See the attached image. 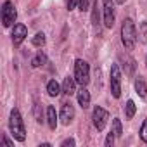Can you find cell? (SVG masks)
Here are the masks:
<instances>
[{
    "label": "cell",
    "mask_w": 147,
    "mask_h": 147,
    "mask_svg": "<svg viewBox=\"0 0 147 147\" xmlns=\"http://www.w3.org/2000/svg\"><path fill=\"white\" fill-rule=\"evenodd\" d=\"M121 42L126 50H133V47L137 43V28L130 18H126L121 24Z\"/></svg>",
    "instance_id": "1"
},
{
    "label": "cell",
    "mask_w": 147,
    "mask_h": 147,
    "mask_svg": "<svg viewBox=\"0 0 147 147\" xmlns=\"http://www.w3.org/2000/svg\"><path fill=\"white\" fill-rule=\"evenodd\" d=\"M9 126H11V131H12V137L19 142H24L26 138V128H24V123H23V118H21V113L14 107L11 111V119H9Z\"/></svg>",
    "instance_id": "2"
},
{
    "label": "cell",
    "mask_w": 147,
    "mask_h": 147,
    "mask_svg": "<svg viewBox=\"0 0 147 147\" xmlns=\"http://www.w3.org/2000/svg\"><path fill=\"white\" fill-rule=\"evenodd\" d=\"M75 80L82 87H87L90 82V67L83 59H76L75 62Z\"/></svg>",
    "instance_id": "3"
},
{
    "label": "cell",
    "mask_w": 147,
    "mask_h": 147,
    "mask_svg": "<svg viewBox=\"0 0 147 147\" xmlns=\"http://www.w3.org/2000/svg\"><path fill=\"white\" fill-rule=\"evenodd\" d=\"M111 92H113V97L116 99L121 95V71L118 64L111 67Z\"/></svg>",
    "instance_id": "4"
},
{
    "label": "cell",
    "mask_w": 147,
    "mask_h": 147,
    "mask_svg": "<svg viewBox=\"0 0 147 147\" xmlns=\"http://www.w3.org/2000/svg\"><path fill=\"white\" fill-rule=\"evenodd\" d=\"M92 119H94V125H95V128H97L99 131H102V130L106 128V125H107L109 113H107L104 107H100V106H95V109H94V114H92Z\"/></svg>",
    "instance_id": "5"
},
{
    "label": "cell",
    "mask_w": 147,
    "mask_h": 147,
    "mask_svg": "<svg viewBox=\"0 0 147 147\" xmlns=\"http://www.w3.org/2000/svg\"><path fill=\"white\" fill-rule=\"evenodd\" d=\"M18 18V12H16V7L12 2H5L4 7H2V24L5 28H9Z\"/></svg>",
    "instance_id": "6"
},
{
    "label": "cell",
    "mask_w": 147,
    "mask_h": 147,
    "mask_svg": "<svg viewBox=\"0 0 147 147\" xmlns=\"http://www.w3.org/2000/svg\"><path fill=\"white\" fill-rule=\"evenodd\" d=\"M104 5V24L106 28H113L114 24V4H113V0H104L102 2Z\"/></svg>",
    "instance_id": "7"
},
{
    "label": "cell",
    "mask_w": 147,
    "mask_h": 147,
    "mask_svg": "<svg viewBox=\"0 0 147 147\" xmlns=\"http://www.w3.org/2000/svg\"><path fill=\"white\" fill-rule=\"evenodd\" d=\"M26 36H28L26 26H24V24H14V30H12V43H14L16 47H19V45L24 42Z\"/></svg>",
    "instance_id": "8"
},
{
    "label": "cell",
    "mask_w": 147,
    "mask_h": 147,
    "mask_svg": "<svg viewBox=\"0 0 147 147\" xmlns=\"http://www.w3.org/2000/svg\"><path fill=\"white\" fill-rule=\"evenodd\" d=\"M73 118H75V107H73L71 104H64L62 109H61V116H59L61 123L62 125H69L73 121Z\"/></svg>",
    "instance_id": "9"
},
{
    "label": "cell",
    "mask_w": 147,
    "mask_h": 147,
    "mask_svg": "<svg viewBox=\"0 0 147 147\" xmlns=\"http://www.w3.org/2000/svg\"><path fill=\"white\" fill-rule=\"evenodd\" d=\"M62 92L66 95H73L76 92V80L71 78V76H66L64 78V83H62Z\"/></svg>",
    "instance_id": "10"
},
{
    "label": "cell",
    "mask_w": 147,
    "mask_h": 147,
    "mask_svg": "<svg viewBox=\"0 0 147 147\" xmlns=\"http://www.w3.org/2000/svg\"><path fill=\"white\" fill-rule=\"evenodd\" d=\"M78 104H80L83 109H87V107L90 106V92H88L85 87H82V90L78 92Z\"/></svg>",
    "instance_id": "11"
},
{
    "label": "cell",
    "mask_w": 147,
    "mask_h": 147,
    "mask_svg": "<svg viewBox=\"0 0 147 147\" xmlns=\"http://www.w3.org/2000/svg\"><path fill=\"white\" fill-rule=\"evenodd\" d=\"M47 123L52 130H55L57 126V114H55V107L54 106H49L47 107Z\"/></svg>",
    "instance_id": "12"
},
{
    "label": "cell",
    "mask_w": 147,
    "mask_h": 147,
    "mask_svg": "<svg viewBox=\"0 0 147 147\" xmlns=\"http://www.w3.org/2000/svg\"><path fill=\"white\" fill-rule=\"evenodd\" d=\"M47 94H49L50 97H57V95L61 94V87H59V83H57L55 80H50V82L47 83Z\"/></svg>",
    "instance_id": "13"
},
{
    "label": "cell",
    "mask_w": 147,
    "mask_h": 147,
    "mask_svg": "<svg viewBox=\"0 0 147 147\" xmlns=\"http://www.w3.org/2000/svg\"><path fill=\"white\" fill-rule=\"evenodd\" d=\"M135 90H137V94H138L140 97H145V95H147V85H145V82L138 78V80L135 82Z\"/></svg>",
    "instance_id": "14"
},
{
    "label": "cell",
    "mask_w": 147,
    "mask_h": 147,
    "mask_svg": "<svg viewBox=\"0 0 147 147\" xmlns=\"http://www.w3.org/2000/svg\"><path fill=\"white\" fill-rule=\"evenodd\" d=\"M45 62H47V57H45V54L38 52V54L33 57V61H31V66H33V67H40V66H43Z\"/></svg>",
    "instance_id": "15"
},
{
    "label": "cell",
    "mask_w": 147,
    "mask_h": 147,
    "mask_svg": "<svg viewBox=\"0 0 147 147\" xmlns=\"http://www.w3.org/2000/svg\"><path fill=\"white\" fill-rule=\"evenodd\" d=\"M138 36H140L142 43H147V21L140 23V26H138Z\"/></svg>",
    "instance_id": "16"
},
{
    "label": "cell",
    "mask_w": 147,
    "mask_h": 147,
    "mask_svg": "<svg viewBox=\"0 0 147 147\" xmlns=\"http://www.w3.org/2000/svg\"><path fill=\"white\" fill-rule=\"evenodd\" d=\"M125 109H126V119H131V118L135 116V111H137L135 102H133V100H128L126 106H125Z\"/></svg>",
    "instance_id": "17"
},
{
    "label": "cell",
    "mask_w": 147,
    "mask_h": 147,
    "mask_svg": "<svg viewBox=\"0 0 147 147\" xmlns=\"http://www.w3.org/2000/svg\"><path fill=\"white\" fill-rule=\"evenodd\" d=\"M31 43H33L35 47H43V45H45V35H43V33H36V35L33 36Z\"/></svg>",
    "instance_id": "18"
},
{
    "label": "cell",
    "mask_w": 147,
    "mask_h": 147,
    "mask_svg": "<svg viewBox=\"0 0 147 147\" xmlns=\"http://www.w3.org/2000/svg\"><path fill=\"white\" fill-rule=\"evenodd\" d=\"M113 133H114L116 137H121V135H123V128H121V121H119L118 118H114V119H113Z\"/></svg>",
    "instance_id": "19"
},
{
    "label": "cell",
    "mask_w": 147,
    "mask_h": 147,
    "mask_svg": "<svg viewBox=\"0 0 147 147\" xmlns=\"http://www.w3.org/2000/svg\"><path fill=\"white\" fill-rule=\"evenodd\" d=\"M140 138L147 144V119L142 123V128H140Z\"/></svg>",
    "instance_id": "20"
},
{
    "label": "cell",
    "mask_w": 147,
    "mask_h": 147,
    "mask_svg": "<svg viewBox=\"0 0 147 147\" xmlns=\"http://www.w3.org/2000/svg\"><path fill=\"white\" fill-rule=\"evenodd\" d=\"M114 137H116V135H114L113 131H111V133H109V135L106 137V145H107V147H111V145L114 144Z\"/></svg>",
    "instance_id": "21"
},
{
    "label": "cell",
    "mask_w": 147,
    "mask_h": 147,
    "mask_svg": "<svg viewBox=\"0 0 147 147\" xmlns=\"http://www.w3.org/2000/svg\"><path fill=\"white\" fill-rule=\"evenodd\" d=\"M78 4H80V0H67V9H69V11H73Z\"/></svg>",
    "instance_id": "22"
},
{
    "label": "cell",
    "mask_w": 147,
    "mask_h": 147,
    "mask_svg": "<svg viewBox=\"0 0 147 147\" xmlns=\"http://www.w3.org/2000/svg\"><path fill=\"white\" fill-rule=\"evenodd\" d=\"M78 7H80V11H82V12H83V11H87V7H88V0H80Z\"/></svg>",
    "instance_id": "23"
},
{
    "label": "cell",
    "mask_w": 147,
    "mask_h": 147,
    "mask_svg": "<svg viewBox=\"0 0 147 147\" xmlns=\"http://www.w3.org/2000/svg\"><path fill=\"white\" fill-rule=\"evenodd\" d=\"M92 21L97 24V21H99V12H97V4L94 5V14H92Z\"/></svg>",
    "instance_id": "24"
},
{
    "label": "cell",
    "mask_w": 147,
    "mask_h": 147,
    "mask_svg": "<svg viewBox=\"0 0 147 147\" xmlns=\"http://www.w3.org/2000/svg\"><path fill=\"white\" fill-rule=\"evenodd\" d=\"M2 145H4V147H12L14 144H12V142H11V140H9L5 135H4V137H2Z\"/></svg>",
    "instance_id": "25"
},
{
    "label": "cell",
    "mask_w": 147,
    "mask_h": 147,
    "mask_svg": "<svg viewBox=\"0 0 147 147\" xmlns=\"http://www.w3.org/2000/svg\"><path fill=\"white\" fill-rule=\"evenodd\" d=\"M73 145H75V140L73 138H67V140L62 142V147H73Z\"/></svg>",
    "instance_id": "26"
},
{
    "label": "cell",
    "mask_w": 147,
    "mask_h": 147,
    "mask_svg": "<svg viewBox=\"0 0 147 147\" xmlns=\"http://www.w3.org/2000/svg\"><path fill=\"white\" fill-rule=\"evenodd\" d=\"M116 4H125V0H114Z\"/></svg>",
    "instance_id": "27"
},
{
    "label": "cell",
    "mask_w": 147,
    "mask_h": 147,
    "mask_svg": "<svg viewBox=\"0 0 147 147\" xmlns=\"http://www.w3.org/2000/svg\"><path fill=\"white\" fill-rule=\"evenodd\" d=\"M145 64H147V57H145Z\"/></svg>",
    "instance_id": "28"
}]
</instances>
